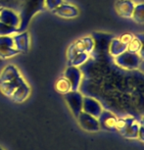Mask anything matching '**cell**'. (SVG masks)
<instances>
[{"instance_id":"cell-1","label":"cell","mask_w":144,"mask_h":150,"mask_svg":"<svg viewBox=\"0 0 144 150\" xmlns=\"http://www.w3.org/2000/svg\"><path fill=\"white\" fill-rule=\"evenodd\" d=\"M0 91L14 102L22 103L26 101L30 94V87L26 80L20 76L15 80L5 83H0Z\"/></svg>"},{"instance_id":"cell-25","label":"cell","mask_w":144,"mask_h":150,"mask_svg":"<svg viewBox=\"0 0 144 150\" xmlns=\"http://www.w3.org/2000/svg\"><path fill=\"white\" fill-rule=\"evenodd\" d=\"M134 36L131 35V33H125V35H123L122 36H121V40H122L124 43H126V44H128L129 42L131 41V39L133 38Z\"/></svg>"},{"instance_id":"cell-28","label":"cell","mask_w":144,"mask_h":150,"mask_svg":"<svg viewBox=\"0 0 144 150\" xmlns=\"http://www.w3.org/2000/svg\"><path fill=\"white\" fill-rule=\"evenodd\" d=\"M0 150H4L3 148H2V147H0Z\"/></svg>"},{"instance_id":"cell-13","label":"cell","mask_w":144,"mask_h":150,"mask_svg":"<svg viewBox=\"0 0 144 150\" xmlns=\"http://www.w3.org/2000/svg\"><path fill=\"white\" fill-rule=\"evenodd\" d=\"M0 22L9 25L11 27L19 28L21 19H20L18 14L14 12L13 10L5 8V9H1L0 11Z\"/></svg>"},{"instance_id":"cell-19","label":"cell","mask_w":144,"mask_h":150,"mask_svg":"<svg viewBox=\"0 0 144 150\" xmlns=\"http://www.w3.org/2000/svg\"><path fill=\"white\" fill-rule=\"evenodd\" d=\"M18 54H20V52L15 47H0V58L1 59H8Z\"/></svg>"},{"instance_id":"cell-29","label":"cell","mask_w":144,"mask_h":150,"mask_svg":"<svg viewBox=\"0 0 144 150\" xmlns=\"http://www.w3.org/2000/svg\"><path fill=\"white\" fill-rule=\"evenodd\" d=\"M0 11H1V9H0Z\"/></svg>"},{"instance_id":"cell-10","label":"cell","mask_w":144,"mask_h":150,"mask_svg":"<svg viewBox=\"0 0 144 150\" xmlns=\"http://www.w3.org/2000/svg\"><path fill=\"white\" fill-rule=\"evenodd\" d=\"M97 119L100 129H106V131H115L116 129L118 119L110 111H102Z\"/></svg>"},{"instance_id":"cell-26","label":"cell","mask_w":144,"mask_h":150,"mask_svg":"<svg viewBox=\"0 0 144 150\" xmlns=\"http://www.w3.org/2000/svg\"><path fill=\"white\" fill-rule=\"evenodd\" d=\"M137 137L139 138L141 141L144 142V128L142 126L139 127V129H138V134H137Z\"/></svg>"},{"instance_id":"cell-12","label":"cell","mask_w":144,"mask_h":150,"mask_svg":"<svg viewBox=\"0 0 144 150\" xmlns=\"http://www.w3.org/2000/svg\"><path fill=\"white\" fill-rule=\"evenodd\" d=\"M134 6L135 3L132 0H119L115 5V10L120 17L128 19L131 18Z\"/></svg>"},{"instance_id":"cell-11","label":"cell","mask_w":144,"mask_h":150,"mask_svg":"<svg viewBox=\"0 0 144 150\" xmlns=\"http://www.w3.org/2000/svg\"><path fill=\"white\" fill-rule=\"evenodd\" d=\"M53 13H54L55 15H57L58 17H60V18L74 19L76 17L78 16L80 11H78V9L75 6V5L63 2L57 9H55L53 11Z\"/></svg>"},{"instance_id":"cell-6","label":"cell","mask_w":144,"mask_h":150,"mask_svg":"<svg viewBox=\"0 0 144 150\" xmlns=\"http://www.w3.org/2000/svg\"><path fill=\"white\" fill-rule=\"evenodd\" d=\"M78 125L80 126V128L84 129L86 132H98L100 129L99 128V123H98V119L93 117V116L87 114V113L81 111L80 115L77 117Z\"/></svg>"},{"instance_id":"cell-27","label":"cell","mask_w":144,"mask_h":150,"mask_svg":"<svg viewBox=\"0 0 144 150\" xmlns=\"http://www.w3.org/2000/svg\"><path fill=\"white\" fill-rule=\"evenodd\" d=\"M141 125H142V127L144 128V118L142 119V121H141Z\"/></svg>"},{"instance_id":"cell-2","label":"cell","mask_w":144,"mask_h":150,"mask_svg":"<svg viewBox=\"0 0 144 150\" xmlns=\"http://www.w3.org/2000/svg\"><path fill=\"white\" fill-rule=\"evenodd\" d=\"M94 46H95V41L91 36H85V38L78 39L68 49L67 51L68 60L72 59L78 52L90 53L94 49Z\"/></svg>"},{"instance_id":"cell-24","label":"cell","mask_w":144,"mask_h":150,"mask_svg":"<svg viewBox=\"0 0 144 150\" xmlns=\"http://www.w3.org/2000/svg\"><path fill=\"white\" fill-rule=\"evenodd\" d=\"M137 38H139V40L141 42L140 50L137 54H138V56H139V58L141 59V60L144 61V33H140V35H138Z\"/></svg>"},{"instance_id":"cell-21","label":"cell","mask_w":144,"mask_h":150,"mask_svg":"<svg viewBox=\"0 0 144 150\" xmlns=\"http://www.w3.org/2000/svg\"><path fill=\"white\" fill-rule=\"evenodd\" d=\"M140 47H141V42L139 40V38L136 36V38H132L131 41L128 44V51L132 52V53H136L137 54L140 50Z\"/></svg>"},{"instance_id":"cell-14","label":"cell","mask_w":144,"mask_h":150,"mask_svg":"<svg viewBox=\"0 0 144 150\" xmlns=\"http://www.w3.org/2000/svg\"><path fill=\"white\" fill-rule=\"evenodd\" d=\"M21 72L14 65H7L0 73V83H5L20 77Z\"/></svg>"},{"instance_id":"cell-7","label":"cell","mask_w":144,"mask_h":150,"mask_svg":"<svg viewBox=\"0 0 144 150\" xmlns=\"http://www.w3.org/2000/svg\"><path fill=\"white\" fill-rule=\"evenodd\" d=\"M64 77L69 81L72 90L80 89L81 83V78H83V74H81L80 68L74 66H68L67 69L65 70Z\"/></svg>"},{"instance_id":"cell-9","label":"cell","mask_w":144,"mask_h":150,"mask_svg":"<svg viewBox=\"0 0 144 150\" xmlns=\"http://www.w3.org/2000/svg\"><path fill=\"white\" fill-rule=\"evenodd\" d=\"M14 47L20 53H27L30 47V36L28 32L16 33L13 35Z\"/></svg>"},{"instance_id":"cell-4","label":"cell","mask_w":144,"mask_h":150,"mask_svg":"<svg viewBox=\"0 0 144 150\" xmlns=\"http://www.w3.org/2000/svg\"><path fill=\"white\" fill-rule=\"evenodd\" d=\"M64 97L73 115L77 118L80 115V113L83 111V94L78 90H71L66 94H64Z\"/></svg>"},{"instance_id":"cell-17","label":"cell","mask_w":144,"mask_h":150,"mask_svg":"<svg viewBox=\"0 0 144 150\" xmlns=\"http://www.w3.org/2000/svg\"><path fill=\"white\" fill-rule=\"evenodd\" d=\"M131 18L133 19V21L135 23L144 24V2H140L138 4H135Z\"/></svg>"},{"instance_id":"cell-23","label":"cell","mask_w":144,"mask_h":150,"mask_svg":"<svg viewBox=\"0 0 144 150\" xmlns=\"http://www.w3.org/2000/svg\"><path fill=\"white\" fill-rule=\"evenodd\" d=\"M63 3V0H45V6L49 11H54L55 9Z\"/></svg>"},{"instance_id":"cell-15","label":"cell","mask_w":144,"mask_h":150,"mask_svg":"<svg viewBox=\"0 0 144 150\" xmlns=\"http://www.w3.org/2000/svg\"><path fill=\"white\" fill-rule=\"evenodd\" d=\"M128 50V44L124 43L120 38H115L113 39L110 43L109 46V53L113 57H118L119 55H121L122 53Z\"/></svg>"},{"instance_id":"cell-8","label":"cell","mask_w":144,"mask_h":150,"mask_svg":"<svg viewBox=\"0 0 144 150\" xmlns=\"http://www.w3.org/2000/svg\"><path fill=\"white\" fill-rule=\"evenodd\" d=\"M83 111L93 116V117L98 118L102 113L103 109L99 101L92 97H89V96H84L83 100Z\"/></svg>"},{"instance_id":"cell-18","label":"cell","mask_w":144,"mask_h":150,"mask_svg":"<svg viewBox=\"0 0 144 150\" xmlns=\"http://www.w3.org/2000/svg\"><path fill=\"white\" fill-rule=\"evenodd\" d=\"M55 88L59 93H62V94H66L67 92H69L72 90L69 81H68L65 77L60 78L57 81H56Z\"/></svg>"},{"instance_id":"cell-5","label":"cell","mask_w":144,"mask_h":150,"mask_svg":"<svg viewBox=\"0 0 144 150\" xmlns=\"http://www.w3.org/2000/svg\"><path fill=\"white\" fill-rule=\"evenodd\" d=\"M141 59L136 53H132L129 51H125L118 57H115V63L118 66L124 68L126 70H134L138 68L140 64Z\"/></svg>"},{"instance_id":"cell-3","label":"cell","mask_w":144,"mask_h":150,"mask_svg":"<svg viewBox=\"0 0 144 150\" xmlns=\"http://www.w3.org/2000/svg\"><path fill=\"white\" fill-rule=\"evenodd\" d=\"M116 129H118L121 134L126 138H136L139 126L133 118L120 119L117 121Z\"/></svg>"},{"instance_id":"cell-16","label":"cell","mask_w":144,"mask_h":150,"mask_svg":"<svg viewBox=\"0 0 144 150\" xmlns=\"http://www.w3.org/2000/svg\"><path fill=\"white\" fill-rule=\"evenodd\" d=\"M89 59V53L86 52H78V54H76L74 57L70 60H68V64L69 66H74V67H80L84 63H86V61Z\"/></svg>"},{"instance_id":"cell-22","label":"cell","mask_w":144,"mask_h":150,"mask_svg":"<svg viewBox=\"0 0 144 150\" xmlns=\"http://www.w3.org/2000/svg\"><path fill=\"white\" fill-rule=\"evenodd\" d=\"M0 47H14L12 35H0Z\"/></svg>"},{"instance_id":"cell-20","label":"cell","mask_w":144,"mask_h":150,"mask_svg":"<svg viewBox=\"0 0 144 150\" xmlns=\"http://www.w3.org/2000/svg\"><path fill=\"white\" fill-rule=\"evenodd\" d=\"M19 33V28L11 27L0 22V35H12Z\"/></svg>"}]
</instances>
